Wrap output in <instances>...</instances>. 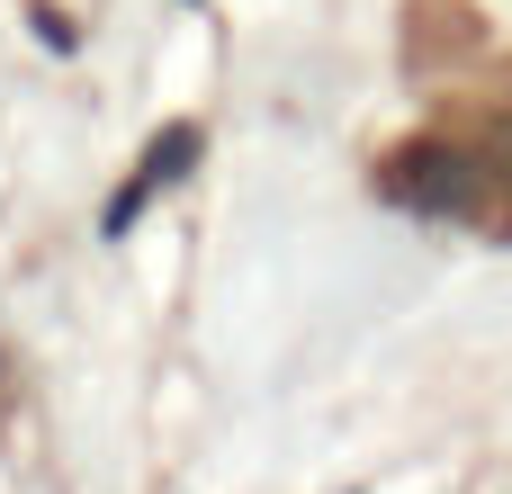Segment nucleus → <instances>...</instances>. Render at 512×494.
Listing matches in <instances>:
<instances>
[{
  "instance_id": "f257e3e1",
  "label": "nucleus",
  "mask_w": 512,
  "mask_h": 494,
  "mask_svg": "<svg viewBox=\"0 0 512 494\" xmlns=\"http://www.w3.org/2000/svg\"><path fill=\"white\" fill-rule=\"evenodd\" d=\"M378 189L423 216H450L468 234L512 243V72L450 81L414 117V135L378 162Z\"/></svg>"
}]
</instances>
